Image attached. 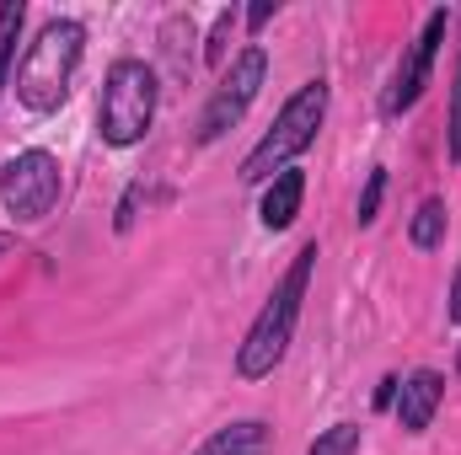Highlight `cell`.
Instances as JSON below:
<instances>
[{"label": "cell", "instance_id": "6da1fadb", "mask_svg": "<svg viewBox=\"0 0 461 455\" xmlns=\"http://www.w3.org/2000/svg\"><path fill=\"white\" fill-rule=\"evenodd\" d=\"M317 257H322L317 241H306V246L290 257L285 279L268 290L263 311L252 317L247 338L236 348V375H241V380H268V375L285 364V353H290V343H295V327H301V311H306V290H312Z\"/></svg>", "mask_w": 461, "mask_h": 455}, {"label": "cell", "instance_id": "7a4b0ae2", "mask_svg": "<svg viewBox=\"0 0 461 455\" xmlns=\"http://www.w3.org/2000/svg\"><path fill=\"white\" fill-rule=\"evenodd\" d=\"M81 59H86V27L70 22V16L43 22L38 38L27 43V54L16 59V76H11L16 103L38 118L59 113V108L70 103V86H76Z\"/></svg>", "mask_w": 461, "mask_h": 455}, {"label": "cell", "instance_id": "3957f363", "mask_svg": "<svg viewBox=\"0 0 461 455\" xmlns=\"http://www.w3.org/2000/svg\"><path fill=\"white\" fill-rule=\"evenodd\" d=\"M328 81L322 76H312V81H301L295 92H290V103L274 113L268 123V134L241 156V166H236V177L247 183V188H268L295 156H306L312 145H317V134H322V123H328Z\"/></svg>", "mask_w": 461, "mask_h": 455}, {"label": "cell", "instance_id": "277c9868", "mask_svg": "<svg viewBox=\"0 0 461 455\" xmlns=\"http://www.w3.org/2000/svg\"><path fill=\"white\" fill-rule=\"evenodd\" d=\"M156 103H161V81L145 59H113L103 76V97H97V134L103 145L129 150L150 134L156 123Z\"/></svg>", "mask_w": 461, "mask_h": 455}, {"label": "cell", "instance_id": "5b68a950", "mask_svg": "<svg viewBox=\"0 0 461 455\" xmlns=\"http://www.w3.org/2000/svg\"><path fill=\"white\" fill-rule=\"evenodd\" d=\"M65 193V166L54 150H16L5 166H0V210L16 220V226H38L54 215Z\"/></svg>", "mask_w": 461, "mask_h": 455}, {"label": "cell", "instance_id": "8992f818", "mask_svg": "<svg viewBox=\"0 0 461 455\" xmlns=\"http://www.w3.org/2000/svg\"><path fill=\"white\" fill-rule=\"evenodd\" d=\"M263 81H268V49H263V43H247V49L230 59V70L221 76V86L210 92L204 113H199V123H194V139H199V145L226 139L230 129L247 118V108L258 103Z\"/></svg>", "mask_w": 461, "mask_h": 455}, {"label": "cell", "instance_id": "52a82bcc", "mask_svg": "<svg viewBox=\"0 0 461 455\" xmlns=\"http://www.w3.org/2000/svg\"><path fill=\"white\" fill-rule=\"evenodd\" d=\"M446 32H451V11L435 5L429 22H424V32L408 43L402 65H397V76H392V86H386V97H381V113L386 118H402L408 108H419V97H424V86H429V76H435V59H440Z\"/></svg>", "mask_w": 461, "mask_h": 455}, {"label": "cell", "instance_id": "ba28073f", "mask_svg": "<svg viewBox=\"0 0 461 455\" xmlns=\"http://www.w3.org/2000/svg\"><path fill=\"white\" fill-rule=\"evenodd\" d=\"M440 402H446V375L424 364V370L402 375V386H397V402H392V413H397V424H402L408 434H424V429L435 424Z\"/></svg>", "mask_w": 461, "mask_h": 455}, {"label": "cell", "instance_id": "9c48e42d", "mask_svg": "<svg viewBox=\"0 0 461 455\" xmlns=\"http://www.w3.org/2000/svg\"><path fill=\"white\" fill-rule=\"evenodd\" d=\"M301 204H306V172H301V166H285V172L263 188V199H258V226L279 236V230L295 226Z\"/></svg>", "mask_w": 461, "mask_h": 455}, {"label": "cell", "instance_id": "30bf717a", "mask_svg": "<svg viewBox=\"0 0 461 455\" xmlns=\"http://www.w3.org/2000/svg\"><path fill=\"white\" fill-rule=\"evenodd\" d=\"M274 451V429L263 418H236L226 429H215L194 455H268Z\"/></svg>", "mask_w": 461, "mask_h": 455}, {"label": "cell", "instance_id": "8fae6325", "mask_svg": "<svg viewBox=\"0 0 461 455\" xmlns=\"http://www.w3.org/2000/svg\"><path fill=\"white\" fill-rule=\"evenodd\" d=\"M446 230H451L446 199H424L419 215H413V226H408V241H413L419 252H440V246H446Z\"/></svg>", "mask_w": 461, "mask_h": 455}, {"label": "cell", "instance_id": "7c38bea8", "mask_svg": "<svg viewBox=\"0 0 461 455\" xmlns=\"http://www.w3.org/2000/svg\"><path fill=\"white\" fill-rule=\"evenodd\" d=\"M22 22H27V5H22V0H5V5H0V92H5V86H11V76H16Z\"/></svg>", "mask_w": 461, "mask_h": 455}, {"label": "cell", "instance_id": "4fadbf2b", "mask_svg": "<svg viewBox=\"0 0 461 455\" xmlns=\"http://www.w3.org/2000/svg\"><path fill=\"white\" fill-rule=\"evenodd\" d=\"M359 445H365V429L359 424H333V429H322L312 440L306 455H359Z\"/></svg>", "mask_w": 461, "mask_h": 455}, {"label": "cell", "instance_id": "5bb4252c", "mask_svg": "<svg viewBox=\"0 0 461 455\" xmlns=\"http://www.w3.org/2000/svg\"><path fill=\"white\" fill-rule=\"evenodd\" d=\"M381 199H386V166H370V177H365V193H359V204H354V226H375V215H381Z\"/></svg>", "mask_w": 461, "mask_h": 455}, {"label": "cell", "instance_id": "9a60e30c", "mask_svg": "<svg viewBox=\"0 0 461 455\" xmlns=\"http://www.w3.org/2000/svg\"><path fill=\"white\" fill-rule=\"evenodd\" d=\"M236 22H241V11L226 5L221 16H215V27H210V38H204V65H226V49H230V32H236Z\"/></svg>", "mask_w": 461, "mask_h": 455}, {"label": "cell", "instance_id": "2e32d148", "mask_svg": "<svg viewBox=\"0 0 461 455\" xmlns=\"http://www.w3.org/2000/svg\"><path fill=\"white\" fill-rule=\"evenodd\" d=\"M446 150H451V161H461V54H456V76H451V123H446Z\"/></svg>", "mask_w": 461, "mask_h": 455}, {"label": "cell", "instance_id": "e0dca14e", "mask_svg": "<svg viewBox=\"0 0 461 455\" xmlns=\"http://www.w3.org/2000/svg\"><path fill=\"white\" fill-rule=\"evenodd\" d=\"M274 16H279V0H258V5H252V11H247V16H241V22H247V32H252V38H258V32H263V27H268V22H274Z\"/></svg>", "mask_w": 461, "mask_h": 455}, {"label": "cell", "instance_id": "ac0fdd59", "mask_svg": "<svg viewBox=\"0 0 461 455\" xmlns=\"http://www.w3.org/2000/svg\"><path fill=\"white\" fill-rule=\"evenodd\" d=\"M397 375H381V386H375V413H392V402H397Z\"/></svg>", "mask_w": 461, "mask_h": 455}, {"label": "cell", "instance_id": "d6986e66", "mask_svg": "<svg viewBox=\"0 0 461 455\" xmlns=\"http://www.w3.org/2000/svg\"><path fill=\"white\" fill-rule=\"evenodd\" d=\"M446 317L461 327V263H456V279H451V306H446Z\"/></svg>", "mask_w": 461, "mask_h": 455}, {"label": "cell", "instance_id": "ffe728a7", "mask_svg": "<svg viewBox=\"0 0 461 455\" xmlns=\"http://www.w3.org/2000/svg\"><path fill=\"white\" fill-rule=\"evenodd\" d=\"M0 252H11V236H0Z\"/></svg>", "mask_w": 461, "mask_h": 455}, {"label": "cell", "instance_id": "44dd1931", "mask_svg": "<svg viewBox=\"0 0 461 455\" xmlns=\"http://www.w3.org/2000/svg\"><path fill=\"white\" fill-rule=\"evenodd\" d=\"M456 375H461V348H456Z\"/></svg>", "mask_w": 461, "mask_h": 455}]
</instances>
